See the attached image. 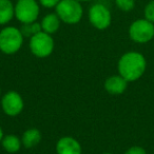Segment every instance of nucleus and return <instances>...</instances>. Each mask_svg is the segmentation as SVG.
<instances>
[{
	"label": "nucleus",
	"instance_id": "obj_1",
	"mask_svg": "<svg viewBox=\"0 0 154 154\" xmlns=\"http://www.w3.org/2000/svg\"><path fill=\"white\" fill-rule=\"evenodd\" d=\"M147 69V60L141 53L130 51L125 53L117 62L118 74L128 82H133L141 78Z\"/></svg>",
	"mask_w": 154,
	"mask_h": 154
},
{
	"label": "nucleus",
	"instance_id": "obj_2",
	"mask_svg": "<svg viewBox=\"0 0 154 154\" xmlns=\"http://www.w3.org/2000/svg\"><path fill=\"white\" fill-rule=\"evenodd\" d=\"M24 36L20 29L8 26L0 31V51L7 55L16 54L23 45Z\"/></svg>",
	"mask_w": 154,
	"mask_h": 154
},
{
	"label": "nucleus",
	"instance_id": "obj_3",
	"mask_svg": "<svg viewBox=\"0 0 154 154\" xmlns=\"http://www.w3.org/2000/svg\"><path fill=\"white\" fill-rule=\"evenodd\" d=\"M55 13L61 22L66 24H77L84 16V8L78 0H60L56 5Z\"/></svg>",
	"mask_w": 154,
	"mask_h": 154
},
{
	"label": "nucleus",
	"instance_id": "obj_4",
	"mask_svg": "<svg viewBox=\"0 0 154 154\" xmlns=\"http://www.w3.org/2000/svg\"><path fill=\"white\" fill-rule=\"evenodd\" d=\"M55 42L52 35L41 32L32 36L29 41V48L31 53L38 58H47L53 53Z\"/></svg>",
	"mask_w": 154,
	"mask_h": 154
},
{
	"label": "nucleus",
	"instance_id": "obj_5",
	"mask_svg": "<svg viewBox=\"0 0 154 154\" xmlns=\"http://www.w3.org/2000/svg\"><path fill=\"white\" fill-rule=\"evenodd\" d=\"M129 37L136 43H147L154 38V23L146 18L133 21L129 26Z\"/></svg>",
	"mask_w": 154,
	"mask_h": 154
},
{
	"label": "nucleus",
	"instance_id": "obj_6",
	"mask_svg": "<svg viewBox=\"0 0 154 154\" xmlns=\"http://www.w3.org/2000/svg\"><path fill=\"white\" fill-rule=\"evenodd\" d=\"M39 13L38 0H17L15 3V17L22 24L37 21Z\"/></svg>",
	"mask_w": 154,
	"mask_h": 154
},
{
	"label": "nucleus",
	"instance_id": "obj_7",
	"mask_svg": "<svg viewBox=\"0 0 154 154\" xmlns=\"http://www.w3.org/2000/svg\"><path fill=\"white\" fill-rule=\"evenodd\" d=\"M88 19L92 26L99 31H103L111 26L112 15L106 5L101 3H94L89 9Z\"/></svg>",
	"mask_w": 154,
	"mask_h": 154
},
{
	"label": "nucleus",
	"instance_id": "obj_8",
	"mask_svg": "<svg viewBox=\"0 0 154 154\" xmlns=\"http://www.w3.org/2000/svg\"><path fill=\"white\" fill-rule=\"evenodd\" d=\"M1 108L5 115L15 117L23 111V98L16 91H10L1 97Z\"/></svg>",
	"mask_w": 154,
	"mask_h": 154
},
{
	"label": "nucleus",
	"instance_id": "obj_9",
	"mask_svg": "<svg viewBox=\"0 0 154 154\" xmlns=\"http://www.w3.org/2000/svg\"><path fill=\"white\" fill-rule=\"evenodd\" d=\"M57 154H82V148L79 141L72 136H63L56 143Z\"/></svg>",
	"mask_w": 154,
	"mask_h": 154
},
{
	"label": "nucleus",
	"instance_id": "obj_10",
	"mask_svg": "<svg viewBox=\"0 0 154 154\" xmlns=\"http://www.w3.org/2000/svg\"><path fill=\"white\" fill-rule=\"evenodd\" d=\"M129 82L125 79L124 77L118 75H112L108 77L105 82V90L109 94L112 95H120L127 90Z\"/></svg>",
	"mask_w": 154,
	"mask_h": 154
},
{
	"label": "nucleus",
	"instance_id": "obj_11",
	"mask_svg": "<svg viewBox=\"0 0 154 154\" xmlns=\"http://www.w3.org/2000/svg\"><path fill=\"white\" fill-rule=\"evenodd\" d=\"M60 23H61V20H60V18L58 17V15L56 13L47 14L40 22L41 30L43 32L48 33V34L53 35L59 30Z\"/></svg>",
	"mask_w": 154,
	"mask_h": 154
},
{
	"label": "nucleus",
	"instance_id": "obj_12",
	"mask_svg": "<svg viewBox=\"0 0 154 154\" xmlns=\"http://www.w3.org/2000/svg\"><path fill=\"white\" fill-rule=\"evenodd\" d=\"M15 17V5L11 0H0V26H5Z\"/></svg>",
	"mask_w": 154,
	"mask_h": 154
},
{
	"label": "nucleus",
	"instance_id": "obj_13",
	"mask_svg": "<svg viewBox=\"0 0 154 154\" xmlns=\"http://www.w3.org/2000/svg\"><path fill=\"white\" fill-rule=\"evenodd\" d=\"M22 146L26 149L36 147L41 141V133L37 128H30L21 136Z\"/></svg>",
	"mask_w": 154,
	"mask_h": 154
},
{
	"label": "nucleus",
	"instance_id": "obj_14",
	"mask_svg": "<svg viewBox=\"0 0 154 154\" xmlns=\"http://www.w3.org/2000/svg\"><path fill=\"white\" fill-rule=\"evenodd\" d=\"M1 145L5 151L8 153H16L18 152L22 147V141L21 138L14 134H9L3 136L2 140H1Z\"/></svg>",
	"mask_w": 154,
	"mask_h": 154
},
{
	"label": "nucleus",
	"instance_id": "obj_15",
	"mask_svg": "<svg viewBox=\"0 0 154 154\" xmlns=\"http://www.w3.org/2000/svg\"><path fill=\"white\" fill-rule=\"evenodd\" d=\"M20 31H21L22 35L24 37H29L31 38L32 36L36 35L37 33L41 32V24L38 23L37 21L35 22H30V23H23L22 26L20 28Z\"/></svg>",
	"mask_w": 154,
	"mask_h": 154
},
{
	"label": "nucleus",
	"instance_id": "obj_16",
	"mask_svg": "<svg viewBox=\"0 0 154 154\" xmlns=\"http://www.w3.org/2000/svg\"><path fill=\"white\" fill-rule=\"evenodd\" d=\"M115 5L120 11L130 12L134 9L135 0H115Z\"/></svg>",
	"mask_w": 154,
	"mask_h": 154
},
{
	"label": "nucleus",
	"instance_id": "obj_17",
	"mask_svg": "<svg viewBox=\"0 0 154 154\" xmlns=\"http://www.w3.org/2000/svg\"><path fill=\"white\" fill-rule=\"evenodd\" d=\"M143 16L147 20L154 23V0L148 2L143 10Z\"/></svg>",
	"mask_w": 154,
	"mask_h": 154
},
{
	"label": "nucleus",
	"instance_id": "obj_18",
	"mask_svg": "<svg viewBox=\"0 0 154 154\" xmlns=\"http://www.w3.org/2000/svg\"><path fill=\"white\" fill-rule=\"evenodd\" d=\"M60 0H38L39 5L45 9H55Z\"/></svg>",
	"mask_w": 154,
	"mask_h": 154
},
{
	"label": "nucleus",
	"instance_id": "obj_19",
	"mask_svg": "<svg viewBox=\"0 0 154 154\" xmlns=\"http://www.w3.org/2000/svg\"><path fill=\"white\" fill-rule=\"evenodd\" d=\"M124 154H147V151L140 146H132Z\"/></svg>",
	"mask_w": 154,
	"mask_h": 154
},
{
	"label": "nucleus",
	"instance_id": "obj_20",
	"mask_svg": "<svg viewBox=\"0 0 154 154\" xmlns=\"http://www.w3.org/2000/svg\"><path fill=\"white\" fill-rule=\"evenodd\" d=\"M3 136H5V134H3V130H2V128L0 127V143H1V140H2Z\"/></svg>",
	"mask_w": 154,
	"mask_h": 154
},
{
	"label": "nucleus",
	"instance_id": "obj_21",
	"mask_svg": "<svg viewBox=\"0 0 154 154\" xmlns=\"http://www.w3.org/2000/svg\"><path fill=\"white\" fill-rule=\"evenodd\" d=\"M80 2H87V1H90V0H78Z\"/></svg>",
	"mask_w": 154,
	"mask_h": 154
},
{
	"label": "nucleus",
	"instance_id": "obj_22",
	"mask_svg": "<svg viewBox=\"0 0 154 154\" xmlns=\"http://www.w3.org/2000/svg\"><path fill=\"white\" fill-rule=\"evenodd\" d=\"M103 154H113V153H109V152H107V153H103Z\"/></svg>",
	"mask_w": 154,
	"mask_h": 154
},
{
	"label": "nucleus",
	"instance_id": "obj_23",
	"mask_svg": "<svg viewBox=\"0 0 154 154\" xmlns=\"http://www.w3.org/2000/svg\"><path fill=\"white\" fill-rule=\"evenodd\" d=\"M0 97H1V90H0Z\"/></svg>",
	"mask_w": 154,
	"mask_h": 154
}]
</instances>
